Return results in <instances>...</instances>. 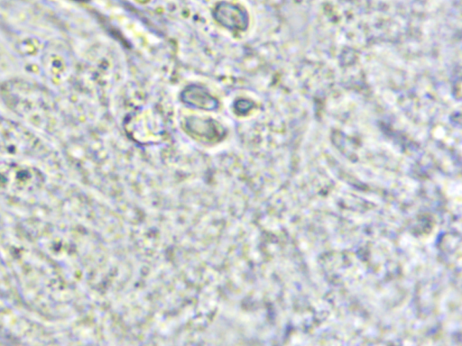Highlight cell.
Here are the masks:
<instances>
[{
  "label": "cell",
  "instance_id": "cell-1",
  "mask_svg": "<svg viewBox=\"0 0 462 346\" xmlns=\"http://www.w3.org/2000/svg\"><path fill=\"white\" fill-rule=\"evenodd\" d=\"M213 16L220 25L233 32L245 31L248 25L245 10L232 3H218L213 10Z\"/></svg>",
  "mask_w": 462,
  "mask_h": 346
},
{
  "label": "cell",
  "instance_id": "cell-2",
  "mask_svg": "<svg viewBox=\"0 0 462 346\" xmlns=\"http://www.w3.org/2000/svg\"><path fill=\"white\" fill-rule=\"evenodd\" d=\"M184 129L191 136L206 141L218 140L226 133L225 128L218 122L208 117H186Z\"/></svg>",
  "mask_w": 462,
  "mask_h": 346
},
{
  "label": "cell",
  "instance_id": "cell-3",
  "mask_svg": "<svg viewBox=\"0 0 462 346\" xmlns=\"http://www.w3.org/2000/svg\"><path fill=\"white\" fill-rule=\"evenodd\" d=\"M180 97L185 105L197 109L212 111L219 106L217 99L207 88L199 85L187 86Z\"/></svg>",
  "mask_w": 462,
  "mask_h": 346
},
{
  "label": "cell",
  "instance_id": "cell-4",
  "mask_svg": "<svg viewBox=\"0 0 462 346\" xmlns=\"http://www.w3.org/2000/svg\"><path fill=\"white\" fill-rule=\"evenodd\" d=\"M76 1H88V0H76Z\"/></svg>",
  "mask_w": 462,
  "mask_h": 346
}]
</instances>
